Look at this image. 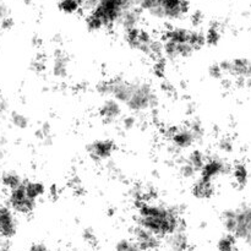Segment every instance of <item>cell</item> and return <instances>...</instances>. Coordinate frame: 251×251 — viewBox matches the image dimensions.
<instances>
[{
	"label": "cell",
	"instance_id": "cell-14",
	"mask_svg": "<svg viewBox=\"0 0 251 251\" xmlns=\"http://www.w3.org/2000/svg\"><path fill=\"white\" fill-rule=\"evenodd\" d=\"M122 115V107H120V102L117 100L112 98V100H107L100 108V117L102 118L103 122L105 124H110L114 123L118 118Z\"/></svg>",
	"mask_w": 251,
	"mask_h": 251
},
{
	"label": "cell",
	"instance_id": "cell-23",
	"mask_svg": "<svg viewBox=\"0 0 251 251\" xmlns=\"http://www.w3.org/2000/svg\"><path fill=\"white\" fill-rule=\"evenodd\" d=\"M221 27L218 24H211V26L207 28V32L205 33L206 44L208 46H217L218 42L221 41Z\"/></svg>",
	"mask_w": 251,
	"mask_h": 251
},
{
	"label": "cell",
	"instance_id": "cell-35",
	"mask_svg": "<svg viewBox=\"0 0 251 251\" xmlns=\"http://www.w3.org/2000/svg\"><path fill=\"white\" fill-rule=\"evenodd\" d=\"M135 125V119L132 117H127L124 119V126L127 127V129H130V127H132Z\"/></svg>",
	"mask_w": 251,
	"mask_h": 251
},
{
	"label": "cell",
	"instance_id": "cell-30",
	"mask_svg": "<svg viewBox=\"0 0 251 251\" xmlns=\"http://www.w3.org/2000/svg\"><path fill=\"white\" fill-rule=\"evenodd\" d=\"M190 19H191V24H193L194 26H199V25L202 24V21H203V16L200 11L194 12V14L191 15Z\"/></svg>",
	"mask_w": 251,
	"mask_h": 251
},
{
	"label": "cell",
	"instance_id": "cell-5",
	"mask_svg": "<svg viewBox=\"0 0 251 251\" xmlns=\"http://www.w3.org/2000/svg\"><path fill=\"white\" fill-rule=\"evenodd\" d=\"M125 39L132 49L141 51L154 59H159L163 53L162 42L154 41L149 32L139 28V27L127 29L125 33Z\"/></svg>",
	"mask_w": 251,
	"mask_h": 251
},
{
	"label": "cell",
	"instance_id": "cell-19",
	"mask_svg": "<svg viewBox=\"0 0 251 251\" xmlns=\"http://www.w3.org/2000/svg\"><path fill=\"white\" fill-rule=\"evenodd\" d=\"M233 180H234L237 188L243 189L247 186L248 181H249V171L248 167L244 163H237L233 167Z\"/></svg>",
	"mask_w": 251,
	"mask_h": 251
},
{
	"label": "cell",
	"instance_id": "cell-32",
	"mask_svg": "<svg viewBox=\"0 0 251 251\" xmlns=\"http://www.w3.org/2000/svg\"><path fill=\"white\" fill-rule=\"evenodd\" d=\"M6 17H9V11H7L6 6L0 2V24H1Z\"/></svg>",
	"mask_w": 251,
	"mask_h": 251
},
{
	"label": "cell",
	"instance_id": "cell-15",
	"mask_svg": "<svg viewBox=\"0 0 251 251\" xmlns=\"http://www.w3.org/2000/svg\"><path fill=\"white\" fill-rule=\"evenodd\" d=\"M215 184L212 180H207V179L199 178L195 183L193 184V188H191V193L195 196L196 199H200V200H207L211 199L215 195Z\"/></svg>",
	"mask_w": 251,
	"mask_h": 251
},
{
	"label": "cell",
	"instance_id": "cell-16",
	"mask_svg": "<svg viewBox=\"0 0 251 251\" xmlns=\"http://www.w3.org/2000/svg\"><path fill=\"white\" fill-rule=\"evenodd\" d=\"M69 71V58L64 51L58 50L54 54L53 74L56 77H65Z\"/></svg>",
	"mask_w": 251,
	"mask_h": 251
},
{
	"label": "cell",
	"instance_id": "cell-22",
	"mask_svg": "<svg viewBox=\"0 0 251 251\" xmlns=\"http://www.w3.org/2000/svg\"><path fill=\"white\" fill-rule=\"evenodd\" d=\"M21 176H19L15 172H5L1 176V184L9 190H12V189H16L17 186H20L22 184Z\"/></svg>",
	"mask_w": 251,
	"mask_h": 251
},
{
	"label": "cell",
	"instance_id": "cell-24",
	"mask_svg": "<svg viewBox=\"0 0 251 251\" xmlns=\"http://www.w3.org/2000/svg\"><path fill=\"white\" fill-rule=\"evenodd\" d=\"M80 7V0H59V9L65 14H75Z\"/></svg>",
	"mask_w": 251,
	"mask_h": 251
},
{
	"label": "cell",
	"instance_id": "cell-28",
	"mask_svg": "<svg viewBox=\"0 0 251 251\" xmlns=\"http://www.w3.org/2000/svg\"><path fill=\"white\" fill-rule=\"evenodd\" d=\"M82 237H83V240H85L87 244L92 245V247H96V245H97V243H98L97 235H96V233L93 232L91 228H87V229L83 230Z\"/></svg>",
	"mask_w": 251,
	"mask_h": 251
},
{
	"label": "cell",
	"instance_id": "cell-17",
	"mask_svg": "<svg viewBox=\"0 0 251 251\" xmlns=\"http://www.w3.org/2000/svg\"><path fill=\"white\" fill-rule=\"evenodd\" d=\"M140 11H141V10H140L139 7H137V9L136 7H130V9H127L126 11L123 14L119 24L124 27L125 31L137 27L140 19H141V12Z\"/></svg>",
	"mask_w": 251,
	"mask_h": 251
},
{
	"label": "cell",
	"instance_id": "cell-21",
	"mask_svg": "<svg viewBox=\"0 0 251 251\" xmlns=\"http://www.w3.org/2000/svg\"><path fill=\"white\" fill-rule=\"evenodd\" d=\"M24 186L28 196L33 200H38L41 196L46 193V186L41 181H32V180H24Z\"/></svg>",
	"mask_w": 251,
	"mask_h": 251
},
{
	"label": "cell",
	"instance_id": "cell-37",
	"mask_svg": "<svg viewBox=\"0 0 251 251\" xmlns=\"http://www.w3.org/2000/svg\"><path fill=\"white\" fill-rule=\"evenodd\" d=\"M1 156H2V152H1V150H0V158H1Z\"/></svg>",
	"mask_w": 251,
	"mask_h": 251
},
{
	"label": "cell",
	"instance_id": "cell-4",
	"mask_svg": "<svg viewBox=\"0 0 251 251\" xmlns=\"http://www.w3.org/2000/svg\"><path fill=\"white\" fill-rule=\"evenodd\" d=\"M157 103L156 93L151 85L146 82H131L129 97L125 105L135 113L147 112Z\"/></svg>",
	"mask_w": 251,
	"mask_h": 251
},
{
	"label": "cell",
	"instance_id": "cell-20",
	"mask_svg": "<svg viewBox=\"0 0 251 251\" xmlns=\"http://www.w3.org/2000/svg\"><path fill=\"white\" fill-rule=\"evenodd\" d=\"M206 156L203 152H201L200 150H194V151H191L190 153L188 154V157H186L185 159H184V162H186V163L189 164V166L193 167L194 169H195L198 173H200L201 169H202L203 164H205L206 162Z\"/></svg>",
	"mask_w": 251,
	"mask_h": 251
},
{
	"label": "cell",
	"instance_id": "cell-13",
	"mask_svg": "<svg viewBox=\"0 0 251 251\" xmlns=\"http://www.w3.org/2000/svg\"><path fill=\"white\" fill-rule=\"evenodd\" d=\"M17 222L10 208L0 206V237L10 239L16 234Z\"/></svg>",
	"mask_w": 251,
	"mask_h": 251
},
{
	"label": "cell",
	"instance_id": "cell-3",
	"mask_svg": "<svg viewBox=\"0 0 251 251\" xmlns=\"http://www.w3.org/2000/svg\"><path fill=\"white\" fill-rule=\"evenodd\" d=\"M222 222L228 234L235 239L251 243V203L230 208L223 212Z\"/></svg>",
	"mask_w": 251,
	"mask_h": 251
},
{
	"label": "cell",
	"instance_id": "cell-34",
	"mask_svg": "<svg viewBox=\"0 0 251 251\" xmlns=\"http://www.w3.org/2000/svg\"><path fill=\"white\" fill-rule=\"evenodd\" d=\"M12 25H14V21H12L11 17H6V19H5L4 21L0 24V26H1V28L7 29V28H10V27H12Z\"/></svg>",
	"mask_w": 251,
	"mask_h": 251
},
{
	"label": "cell",
	"instance_id": "cell-8",
	"mask_svg": "<svg viewBox=\"0 0 251 251\" xmlns=\"http://www.w3.org/2000/svg\"><path fill=\"white\" fill-rule=\"evenodd\" d=\"M189 12L186 0H161L152 16L162 20H180Z\"/></svg>",
	"mask_w": 251,
	"mask_h": 251
},
{
	"label": "cell",
	"instance_id": "cell-11",
	"mask_svg": "<svg viewBox=\"0 0 251 251\" xmlns=\"http://www.w3.org/2000/svg\"><path fill=\"white\" fill-rule=\"evenodd\" d=\"M115 149V142L112 140H96V141L91 142L87 146L88 156L96 162L105 161V159L110 158L112 154L114 153Z\"/></svg>",
	"mask_w": 251,
	"mask_h": 251
},
{
	"label": "cell",
	"instance_id": "cell-25",
	"mask_svg": "<svg viewBox=\"0 0 251 251\" xmlns=\"http://www.w3.org/2000/svg\"><path fill=\"white\" fill-rule=\"evenodd\" d=\"M235 238L232 234H227L221 238L217 243L218 251H235Z\"/></svg>",
	"mask_w": 251,
	"mask_h": 251
},
{
	"label": "cell",
	"instance_id": "cell-31",
	"mask_svg": "<svg viewBox=\"0 0 251 251\" xmlns=\"http://www.w3.org/2000/svg\"><path fill=\"white\" fill-rule=\"evenodd\" d=\"M221 149L223 150V151L225 152H229V151H232V149H233V145H232V142L229 141V140L228 139H223L222 141H221Z\"/></svg>",
	"mask_w": 251,
	"mask_h": 251
},
{
	"label": "cell",
	"instance_id": "cell-12",
	"mask_svg": "<svg viewBox=\"0 0 251 251\" xmlns=\"http://www.w3.org/2000/svg\"><path fill=\"white\" fill-rule=\"evenodd\" d=\"M228 169H229L228 164L223 159H221L220 157H210V158L206 159L205 164H203L202 169L200 172V176L213 181L220 176L227 173Z\"/></svg>",
	"mask_w": 251,
	"mask_h": 251
},
{
	"label": "cell",
	"instance_id": "cell-6",
	"mask_svg": "<svg viewBox=\"0 0 251 251\" xmlns=\"http://www.w3.org/2000/svg\"><path fill=\"white\" fill-rule=\"evenodd\" d=\"M220 64L225 76H230L235 86L240 88L251 87V61L249 59L240 56L232 60H225Z\"/></svg>",
	"mask_w": 251,
	"mask_h": 251
},
{
	"label": "cell",
	"instance_id": "cell-9",
	"mask_svg": "<svg viewBox=\"0 0 251 251\" xmlns=\"http://www.w3.org/2000/svg\"><path fill=\"white\" fill-rule=\"evenodd\" d=\"M37 201L33 200L26 193L24 186V181L16 189L10 190L9 194V205L15 212L20 215H29L36 207Z\"/></svg>",
	"mask_w": 251,
	"mask_h": 251
},
{
	"label": "cell",
	"instance_id": "cell-36",
	"mask_svg": "<svg viewBox=\"0 0 251 251\" xmlns=\"http://www.w3.org/2000/svg\"><path fill=\"white\" fill-rule=\"evenodd\" d=\"M2 104H4V102H2V98L0 97V109H1V108H2Z\"/></svg>",
	"mask_w": 251,
	"mask_h": 251
},
{
	"label": "cell",
	"instance_id": "cell-7",
	"mask_svg": "<svg viewBox=\"0 0 251 251\" xmlns=\"http://www.w3.org/2000/svg\"><path fill=\"white\" fill-rule=\"evenodd\" d=\"M203 136V127L200 123L193 122L190 125L180 129H172L169 139L176 150H186Z\"/></svg>",
	"mask_w": 251,
	"mask_h": 251
},
{
	"label": "cell",
	"instance_id": "cell-2",
	"mask_svg": "<svg viewBox=\"0 0 251 251\" xmlns=\"http://www.w3.org/2000/svg\"><path fill=\"white\" fill-rule=\"evenodd\" d=\"M134 4L135 0H100L86 19L87 28L90 31H100L113 26Z\"/></svg>",
	"mask_w": 251,
	"mask_h": 251
},
{
	"label": "cell",
	"instance_id": "cell-29",
	"mask_svg": "<svg viewBox=\"0 0 251 251\" xmlns=\"http://www.w3.org/2000/svg\"><path fill=\"white\" fill-rule=\"evenodd\" d=\"M208 74H210L211 77L213 78H222L225 77V73H223V69L221 66V64H212V65L208 68Z\"/></svg>",
	"mask_w": 251,
	"mask_h": 251
},
{
	"label": "cell",
	"instance_id": "cell-18",
	"mask_svg": "<svg viewBox=\"0 0 251 251\" xmlns=\"http://www.w3.org/2000/svg\"><path fill=\"white\" fill-rule=\"evenodd\" d=\"M168 247L171 251H188L189 242L183 229L173 233L168 237Z\"/></svg>",
	"mask_w": 251,
	"mask_h": 251
},
{
	"label": "cell",
	"instance_id": "cell-10",
	"mask_svg": "<svg viewBox=\"0 0 251 251\" xmlns=\"http://www.w3.org/2000/svg\"><path fill=\"white\" fill-rule=\"evenodd\" d=\"M132 235L134 242L144 251H153L161 247V238L139 225L132 229Z\"/></svg>",
	"mask_w": 251,
	"mask_h": 251
},
{
	"label": "cell",
	"instance_id": "cell-26",
	"mask_svg": "<svg viewBox=\"0 0 251 251\" xmlns=\"http://www.w3.org/2000/svg\"><path fill=\"white\" fill-rule=\"evenodd\" d=\"M117 251H144L134 240L129 239H122L117 243L115 245Z\"/></svg>",
	"mask_w": 251,
	"mask_h": 251
},
{
	"label": "cell",
	"instance_id": "cell-33",
	"mask_svg": "<svg viewBox=\"0 0 251 251\" xmlns=\"http://www.w3.org/2000/svg\"><path fill=\"white\" fill-rule=\"evenodd\" d=\"M28 251H48V249H47L46 245L42 244V243H36V244H33L29 248Z\"/></svg>",
	"mask_w": 251,
	"mask_h": 251
},
{
	"label": "cell",
	"instance_id": "cell-1",
	"mask_svg": "<svg viewBox=\"0 0 251 251\" xmlns=\"http://www.w3.org/2000/svg\"><path fill=\"white\" fill-rule=\"evenodd\" d=\"M136 222L159 238L169 237L183 229V221L174 208L149 202L140 203Z\"/></svg>",
	"mask_w": 251,
	"mask_h": 251
},
{
	"label": "cell",
	"instance_id": "cell-27",
	"mask_svg": "<svg viewBox=\"0 0 251 251\" xmlns=\"http://www.w3.org/2000/svg\"><path fill=\"white\" fill-rule=\"evenodd\" d=\"M11 123L19 129H25L28 125V119L25 117L24 114H20V113H14L11 115Z\"/></svg>",
	"mask_w": 251,
	"mask_h": 251
}]
</instances>
